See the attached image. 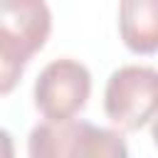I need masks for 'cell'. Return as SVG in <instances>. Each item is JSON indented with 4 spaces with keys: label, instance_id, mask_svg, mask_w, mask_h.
<instances>
[{
    "label": "cell",
    "instance_id": "3957f363",
    "mask_svg": "<svg viewBox=\"0 0 158 158\" xmlns=\"http://www.w3.org/2000/svg\"><path fill=\"white\" fill-rule=\"evenodd\" d=\"M91 94V74L89 69L69 57L49 62L35 81V106L37 111L49 118H72L77 116Z\"/></svg>",
    "mask_w": 158,
    "mask_h": 158
},
{
    "label": "cell",
    "instance_id": "5b68a950",
    "mask_svg": "<svg viewBox=\"0 0 158 158\" xmlns=\"http://www.w3.org/2000/svg\"><path fill=\"white\" fill-rule=\"evenodd\" d=\"M118 32L131 52L153 54L158 47V0H121Z\"/></svg>",
    "mask_w": 158,
    "mask_h": 158
},
{
    "label": "cell",
    "instance_id": "8992f818",
    "mask_svg": "<svg viewBox=\"0 0 158 158\" xmlns=\"http://www.w3.org/2000/svg\"><path fill=\"white\" fill-rule=\"evenodd\" d=\"M25 64H27V59L0 35V96L10 94L17 86L20 77L25 72Z\"/></svg>",
    "mask_w": 158,
    "mask_h": 158
},
{
    "label": "cell",
    "instance_id": "52a82bcc",
    "mask_svg": "<svg viewBox=\"0 0 158 158\" xmlns=\"http://www.w3.org/2000/svg\"><path fill=\"white\" fill-rule=\"evenodd\" d=\"M15 148H12V138L5 128H0V158H12Z\"/></svg>",
    "mask_w": 158,
    "mask_h": 158
},
{
    "label": "cell",
    "instance_id": "7a4b0ae2",
    "mask_svg": "<svg viewBox=\"0 0 158 158\" xmlns=\"http://www.w3.org/2000/svg\"><path fill=\"white\" fill-rule=\"evenodd\" d=\"M156 86H158V74L153 67L143 64H126L111 72L104 91V111L106 118L131 133L151 123L156 116Z\"/></svg>",
    "mask_w": 158,
    "mask_h": 158
},
{
    "label": "cell",
    "instance_id": "277c9868",
    "mask_svg": "<svg viewBox=\"0 0 158 158\" xmlns=\"http://www.w3.org/2000/svg\"><path fill=\"white\" fill-rule=\"evenodd\" d=\"M52 32V12L44 0H0V35L30 62Z\"/></svg>",
    "mask_w": 158,
    "mask_h": 158
},
{
    "label": "cell",
    "instance_id": "6da1fadb",
    "mask_svg": "<svg viewBox=\"0 0 158 158\" xmlns=\"http://www.w3.org/2000/svg\"><path fill=\"white\" fill-rule=\"evenodd\" d=\"M27 151L32 158H126L128 153L121 133L74 121V116L59 121L44 118L37 123L30 133Z\"/></svg>",
    "mask_w": 158,
    "mask_h": 158
}]
</instances>
